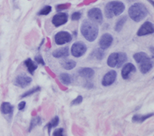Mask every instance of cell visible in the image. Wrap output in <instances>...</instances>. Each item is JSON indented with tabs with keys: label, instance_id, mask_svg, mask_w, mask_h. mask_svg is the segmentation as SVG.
Segmentation results:
<instances>
[{
	"label": "cell",
	"instance_id": "cell-23",
	"mask_svg": "<svg viewBox=\"0 0 154 136\" xmlns=\"http://www.w3.org/2000/svg\"><path fill=\"white\" fill-rule=\"evenodd\" d=\"M92 57L97 58V59H102L104 57V53H103V50L102 48H97L93 51L92 53Z\"/></svg>",
	"mask_w": 154,
	"mask_h": 136
},
{
	"label": "cell",
	"instance_id": "cell-24",
	"mask_svg": "<svg viewBox=\"0 0 154 136\" xmlns=\"http://www.w3.org/2000/svg\"><path fill=\"white\" fill-rule=\"evenodd\" d=\"M59 79L61 80V82H63L66 85H69L71 82V78H70L69 74H61L59 76Z\"/></svg>",
	"mask_w": 154,
	"mask_h": 136
},
{
	"label": "cell",
	"instance_id": "cell-25",
	"mask_svg": "<svg viewBox=\"0 0 154 136\" xmlns=\"http://www.w3.org/2000/svg\"><path fill=\"white\" fill-rule=\"evenodd\" d=\"M41 124V118L40 117H35L33 118L31 121V124H30V128H29V131L32 130L33 128H35L36 125L40 124Z\"/></svg>",
	"mask_w": 154,
	"mask_h": 136
},
{
	"label": "cell",
	"instance_id": "cell-32",
	"mask_svg": "<svg viewBox=\"0 0 154 136\" xmlns=\"http://www.w3.org/2000/svg\"><path fill=\"white\" fill-rule=\"evenodd\" d=\"M54 136H64L63 128H58L54 132Z\"/></svg>",
	"mask_w": 154,
	"mask_h": 136
},
{
	"label": "cell",
	"instance_id": "cell-12",
	"mask_svg": "<svg viewBox=\"0 0 154 136\" xmlns=\"http://www.w3.org/2000/svg\"><path fill=\"white\" fill-rule=\"evenodd\" d=\"M135 71V67L131 64V63H128L126 64L124 68H122V71H121V74H122V78L124 79H128L130 77V74L131 73H134Z\"/></svg>",
	"mask_w": 154,
	"mask_h": 136
},
{
	"label": "cell",
	"instance_id": "cell-20",
	"mask_svg": "<svg viewBox=\"0 0 154 136\" xmlns=\"http://www.w3.org/2000/svg\"><path fill=\"white\" fill-rule=\"evenodd\" d=\"M133 57H134V59H135L138 64H141V63L144 62L145 60H146V59L149 58L148 56H147L145 53H142V52H140V53H137L134 54Z\"/></svg>",
	"mask_w": 154,
	"mask_h": 136
},
{
	"label": "cell",
	"instance_id": "cell-35",
	"mask_svg": "<svg viewBox=\"0 0 154 136\" xmlns=\"http://www.w3.org/2000/svg\"><path fill=\"white\" fill-rule=\"evenodd\" d=\"M67 7H68V4H65V5H58L56 9H57L58 10H63V9H67Z\"/></svg>",
	"mask_w": 154,
	"mask_h": 136
},
{
	"label": "cell",
	"instance_id": "cell-31",
	"mask_svg": "<svg viewBox=\"0 0 154 136\" xmlns=\"http://www.w3.org/2000/svg\"><path fill=\"white\" fill-rule=\"evenodd\" d=\"M82 100H83V98H82V96H78L72 102V105H79V104H80L81 102H82Z\"/></svg>",
	"mask_w": 154,
	"mask_h": 136
},
{
	"label": "cell",
	"instance_id": "cell-9",
	"mask_svg": "<svg viewBox=\"0 0 154 136\" xmlns=\"http://www.w3.org/2000/svg\"><path fill=\"white\" fill-rule=\"evenodd\" d=\"M116 77H117V74L115 71L113 70H111L109 72H108L104 77L102 78V84L103 86H109L110 85H112L115 79H116Z\"/></svg>",
	"mask_w": 154,
	"mask_h": 136
},
{
	"label": "cell",
	"instance_id": "cell-2",
	"mask_svg": "<svg viewBox=\"0 0 154 136\" xmlns=\"http://www.w3.org/2000/svg\"><path fill=\"white\" fill-rule=\"evenodd\" d=\"M148 10H146V6L141 3H134L129 9V15L135 22H139L147 15Z\"/></svg>",
	"mask_w": 154,
	"mask_h": 136
},
{
	"label": "cell",
	"instance_id": "cell-27",
	"mask_svg": "<svg viewBox=\"0 0 154 136\" xmlns=\"http://www.w3.org/2000/svg\"><path fill=\"white\" fill-rule=\"evenodd\" d=\"M58 117H55L54 118H53L52 119V121L51 122H49V124H47V128H48V131L50 132V130H51V128H54V127H56L57 125L58 124Z\"/></svg>",
	"mask_w": 154,
	"mask_h": 136
},
{
	"label": "cell",
	"instance_id": "cell-19",
	"mask_svg": "<svg viewBox=\"0 0 154 136\" xmlns=\"http://www.w3.org/2000/svg\"><path fill=\"white\" fill-rule=\"evenodd\" d=\"M1 112L3 114H10L13 112V106L9 102H3L1 105Z\"/></svg>",
	"mask_w": 154,
	"mask_h": 136
},
{
	"label": "cell",
	"instance_id": "cell-10",
	"mask_svg": "<svg viewBox=\"0 0 154 136\" xmlns=\"http://www.w3.org/2000/svg\"><path fill=\"white\" fill-rule=\"evenodd\" d=\"M112 42H113V36L109 33H106L102 36L99 41V46L102 50H104V49L109 48L112 44Z\"/></svg>",
	"mask_w": 154,
	"mask_h": 136
},
{
	"label": "cell",
	"instance_id": "cell-18",
	"mask_svg": "<svg viewBox=\"0 0 154 136\" xmlns=\"http://www.w3.org/2000/svg\"><path fill=\"white\" fill-rule=\"evenodd\" d=\"M153 116V113L147 114V115H135L132 118V121L135 123H142L146 118H149Z\"/></svg>",
	"mask_w": 154,
	"mask_h": 136
},
{
	"label": "cell",
	"instance_id": "cell-6",
	"mask_svg": "<svg viewBox=\"0 0 154 136\" xmlns=\"http://www.w3.org/2000/svg\"><path fill=\"white\" fill-rule=\"evenodd\" d=\"M72 39L71 35L67 31H59L55 36V42L58 45H63L70 42Z\"/></svg>",
	"mask_w": 154,
	"mask_h": 136
},
{
	"label": "cell",
	"instance_id": "cell-3",
	"mask_svg": "<svg viewBox=\"0 0 154 136\" xmlns=\"http://www.w3.org/2000/svg\"><path fill=\"white\" fill-rule=\"evenodd\" d=\"M125 9L124 4L120 1H113L107 3L105 7V15L107 18L111 19L113 16L121 14Z\"/></svg>",
	"mask_w": 154,
	"mask_h": 136
},
{
	"label": "cell",
	"instance_id": "cell-17",
	"mask_svg": "<svg viewBox=\"0 0 154 136\" xmlns=\"http://www.w3.org/2000/svg\"><path fill=\"white\" fill-rule=\"evenodd\" d=\"M25 65L26 66V68H28V71H29L32 74H34V71L37 68V65L35 64V62H33L32 60L30 59V58H28V59H26V60L25 61Z\"/></svg>",
	"mask_w": 154,
	"mask_h": 136
},
{
	"label": "cell",
	"instance_id": "cell-21",
	"mask_svg": "<svg viewBox=\"0 0 154 136\" xmlns=\"http://www.w3.org/2000/svg\"><path fill=\"white\" fill-rule=\"evenodd\" d=\"M76 64L73 60H65V61H64L62 63V66L65 69H68V70L74 68L76 67Z\"/></svg>",
	"mask_w": 154,
	"mask_h": 136
},
{
	"label": "cell",
	"instance_id": "cell-11",
	"mask_svg": "<svg viewBox=\"0 0 154 136\" xmlns=\"http://www.w3.org/2000/svg\"><path fill=\"white\" fill-rule=\"evenodd\" d=\"M68 21V14L65 13H60L58 14H55L52 20V22L55 26H60L64 24H65Z\"/></svg>",
	"mask_w": 154,
	"mask_h": 136
},
{
	"label": "cell",
	"instance_id": "cell-36",
	"mask_svg": "<svg viewBox=\"0 0 154 136\" xmlns=\"http://www.w3.org/2000/svg\"><path fill=\"white\" fill-rule=\"evenodd\" d=\"M148 1H149L150 3H152V4H153V0H148Z\"/></svg>",
	"mask_w": 154,
	"mask_h": 136
},
{
	"label": "cell",
	"instance_id": "cell-16",
	"mask_svg": "<svg viewBox=\"0 0 154 136\" xmlns=\"http://www.w3.org/2000/svg\"><path fill=\"white\" fill-rule=\"evenodd\" d=\"M118 59H119V55L118 53H113L110 55L108 58V65L111 68H114L117 66L118 64Z\"/></svg>",
	"mask_w": 154,
	"mask_h": 136
},
{
	"label": "cell",
	"instance_id": "cell-34",
	"mask_svg": "<svg viewBox=\"0 0 154 136\" xmlns=\"http://www.w3.org/2000/svg\"><path fill=\"white\" fill-rule=\"evenodd\" d=\"M25 102H20V104H19V106H18V108H19V110H23L24 108H25Z\"/></svg>",
	"mask_w": 154,
	"mask_h": 136
},
{
	"label": "cell",
	"instance_id": "cell-8",
	"mask_svg": "<svg viewBox=\"0 0 154 136\" xmlns=\"http://www.w3.org/2000/svg\"><path fill=\"white\" fill-rule=\"evenodd\" d=\"M32 78L26 75H19L18 77H16V79H14V84L16 86H19L21 88H25L26 86H28L31 82H32Z\"/></svg>",
	"mask_w": 154,
	"mask_h": 136
},
{
	"label": "cell",
	"instance_id": "cell-1",
	"mask_svg": "<svg viewBox=\"0 0 154 136\" xmlns=\"http://www.w3.org/2000/svg\"><path fill=\"white\" fill-rule=\"evenodd\" d=\"M82 36L89 42H93L96 40L98 35V28L96 24L91 21H85L81 25L80 29Z\"/></svg>",
	"mask_w": 154,
	"mask_h": 136
},
{
	"label": "cell",
	"instance_id": "cell-13",
	"mask_svg": "<svg viewBox=\"0 0 154 136\" xmlns=\"http://www.w3.org/2000/svg\"><path fill=\"white\" fill-rule=\"evenodd\" d=\"M139 64H140V70H141V72H142V74L148 73V72L153 68V62L151 61L150 58L145 60L144 62Z\"/></svg>",
	"mask_w": 154,
	"mask_h": 136
},
{
	"label": "cell",
	"instance_id": "cell-29",
	"mask_svg": "<svg viewBox=\"0 0 154 136\" xmlns=\"http://www.w3.org/2000/svg\"><path fill=\"white\" fill-rule=\"evenodd\" d=\"M52 10V8H51V6H46V7H44L43 9H42L39 13H38V14L39 15H47V14H48Z\"/></svg>",
	"mask_w": 154,
	"mask_h": 136
},
{
	"label": "cell",
	"instance_id": "cell-28",
	"mask_svg": "<svg viewBox=\"0 0 154 136\" xmlns=\"http://www.w3.org/2000/svg\"><path fill=\"white\" fill-rule=\"evenodd\" d=\"M40 91V87H39V86H37V87H34V88H32V89H31L30 91H26L25 93H24V94L21 96V97H26V96H32V95L34 94L35 92H36V91Z\"/></svg>",
	"mask_w": 154,
	"mask_h": 136
},
{
	"label": "cell",
	"instance_id": "cell-14",
	"mask_svg": "<svg viewBox=\"0 0 154 136\" xmlns=\"http://www.w3.org/2000/svg\"><path fill=\"white\" fill-rule=\"evenodd\" d=\"M79 74L81 77L87 78V79H90L94 75V70L91 68H81L79 71H78Z\"/></svg>",
	"mask_w": 154,
	"mask_h": 136
},
{
	"label": "cell",
	"instance_id": "cell-4",
	"mask_svg": "<svg viewBox=\"0 0 154 136\" xmlns=\"http://www.w3.org/2000/svg\"><path fill=\"white\" fill-rule=\"evenodd\" d=\"M87 52V46L83 42H77L71 46V54L76 57H81Z\"/></svg>",
	"mask_w": 154,
	"mask_h": 136
},
{
	"label": "cell",
	"instance_id": "cell-5",
	"mask_svg": "<svg viewBox=\"0 0 154 136\" xmlns=\"http://www.w3.org/2000/svg\"><path fill=\"white\" fill-rule=\"evenodd\" d=\"M88 17L91 21V22L101 24L102 21V13L100 9L93 8L88 11Z\"/></svg>",
	"mask_w": 154,
	"mask_h": 136
},
{
	"label": "cell",
	"instance_id": "cell-30",
	"mask_svg": "<svg viewBox=\"0 0 154 136\" xmlns=\"http://www.w3.org/2000/svg\"><path fill=\"white\" fill-rule=\"evenodd\" d=\"M80 17H81V14L80 12H75L71 15V20L72 21H78V20L80 19Z\"/></svg>",
	"mask_w": 154,
	"mask_h": 136
},
{
	"label": "cell",
	"instance_id": "cell-26",
	"mask_svg": "<svg viewBox=\"0 0 154 136\" xmlns=\"http://www.w3.org/2000/svg\"><path fill=\"white\" fill-rule=\"evenodd\" d=\"M126 21V17H122L120 20L116 23V25H115V31H120L123 28V25H124V23Z\"/></svg>",
	"mask_w": 154,
	"mask_h": 136
},
{
	"label": "cell",
	"instance_id": "cell-33",
	"mask_svg": "<svg viewBox=\"0 0 154 136\" xmlns=\"http://www.w3.org/2000/svg\"><path fill=\"white\" fill-rule=\"evenodd\" d=\"M35 60H36V62H37V63H39V64H45V63H44L43 59L42 58L41 56H36V57H35Z\"/></svg>",
	"mask_w": 154,
	"mask_h": 136
},
{
	"label": "cell",
	"instance_id": "cell-7",
	"mask_svg": "<svg viewBox=\"0 0 154 136\" xmlns=\"http://www.w3.org/2000/svg\"><path fill=\"white\" fill-rule=\"evenodd\" d=\"M153 27L154 26L153 23L146 21L140 27V29L137 31V35L139 36H146V35L148 34H153L154 32Z\"/></svg>",
	"mask_w": 154,
	"mask_h": 136
},
{
	"label": "cell",
	"instance_id": "cell-15",
	"mask_svg": "<svg viewBox=\"0 0 154 136\" xmlns=\"http://www.w3.org/2000/svg\"><path fill=\"white\" fill-rule=\"evenodd\" d=\"M53 56L54 57H65L69 56V47L59 48L54 51Z\"/></svg>",
	"mask_w": 154,
	"mask_h": 136
},
{
	"label": "cell",
	"instance_id": "cell-22",
	"mask_svg": "<svg viewBox=\"0 0 154 136\" xmlns=\"http://www.w3.org/2000/svg\"><path fill=\"white\" fill-rule=\"evenodd\" d=\"M118 55H119V59H118V64H117V66L118 68H120L121 66L126 62L127 60V56L125 53H118Z\"/></svg>",
	"mask_w": 154,
	"mask_h": 136
}]
</instances>
